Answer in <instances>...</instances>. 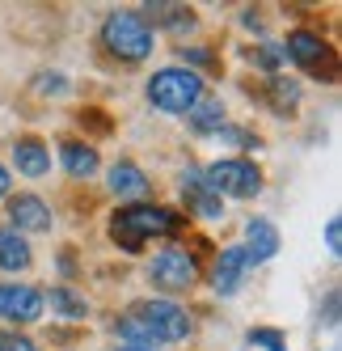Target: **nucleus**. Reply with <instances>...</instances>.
<instances>
[{
  "instance_id": "19",
  "label": "nucleus",
  "mask_w": 342,
  "mask_h": 351,
  "mask_svg": "<svg viewBox=\"0 0 342 351\" xmlns=\"http://www.w3.org/2000/svg\"><path fill=\"white\" fill-rule=\"evenodd\" d=\"M250 343H258V347H266V351H283V347H287V339L275 330V326H254V330H250Z\"/></svg>"
},
{
  "instance_id": "16",
  "label": "nucleus",
  "mask_w": 342,
  "mask_h": 351,
  "mask_svg": "<svg viewBox=\"0 0 342 351\" xmlns=\"http://www.w3.org/2000/svg\"><path fill=\"white\" fill-rule=\"evenodd\" d=\"M0 267L5 271H26L30 267V245L9 229H0Z\"/></svg>"
},
{
  "instance_id": "18",
  "label": "nucleus",
  "mask_w": 342,
  "mask_h": 351,
  "mask_svg": "<svg viewBox=\"0 0 342 351\" xmlns=\"http://www.w3.org/2000/svg\"><path fill=\"white\" fill-rule=\"evenodd\" d=\"M47 300H51V309L64 313V317H85V313H89V305H85V300L72 292V288H51V296H47Z\"/></svg>"
},
{
  "instance_id": "17",
  "label": "nucleus",
  "mask_w": 342,
  "mask_h": 351,
  "mask_svg": "<svg viewBox=\"0 0 342 351\" xmlns=\"http://www.w3.org/2000/svg\"><path fill=\"white\" fill-rule=\"evenodd\" d=\"M190 128L194 132H220L224 128V106L220 102H194L190 106Z\"/></svg>"
},
{
  "instance_id": "4",
  "label": "nucleus",
  "mask_w": 342,
  "mask_h": 351,
  "mask_svg": "<svg viewBox=\"0 0 342 351\" xmlns=\"http://www.w3.org/2000/svg\"><path fill=\"white\" fill-rule=\"evenodd\" d=\"M135 317L144 322V330H148L157 343H178V339L190 335V317H186L182 305H174V300H140Z\"/></svg>"
},
{
  "instance_id": "20",
  "label": "nucleus",
  "mask_w": 342,
  "mask_h": 351,
  "mask_svg": "<svg viewBox=\"0 0 342 351\" xmlns=\"http://www.w3.org/2000/svg\"><path fill=\"white\" fill-rule=\"evenodd\" d=\"M0 351H38V347H34V339H26V335L5 330V335H0Z\"/></svg>"
},
{
  "instance_id": "21",
  "label": "nucleus",
  "mask_w": 342,
  "mask_h": 351,
  "mask_svg": "<svg viewBox=\"0 0 342 351\" xmlns=\"http://www.w3.org/2000/svg\"><path fill=\"white\" fill-rule=\"evenodd\" d=\"M220 136L233 140L237 148H258V136H254V132H246V128H220Z\"/></svg>"
},
{
  "instance_id": "15",
  "label": "nucleus",
  "mask_w": 342,
  "mask_h": 351,
  "mask_svg": "<svg viewBox=\"0 0 342 351\" xmlns=\"http://www.w3.org/2000/svg\"><path fill=\"white\" fill-rule=\"evenodd\" d=\"M110 191H114V195H144V191H148V178L140 173V165L118 161V165L110 169Z\"/></svg>"
},
{
  "instance_id": "8",
  "label": "nucleus",
  "mask_w": 342,
  "mask_h": 351,
  "mask_svg": "<svg viewBox=\"0 0 342 351\" xmlns=\"http://www.w3.org/2000/svg\"><path fill=\"white\" fill-rule=\"evenodd\" d=\"M0 317L9 322H38L42 317V292L30 284H0Z\"/></svg>"
},
{
  "instance_id": "14",
  "label": "nucleus",
  "mask_w": 342,
  "mask_h": 351,
  "mask_svg": "<svg viewBox=\"0 0 342 351\" xmlns=\"http://www.w3.org/2000/svg\"><path fill=\"white\" fill-rule=\"evenodd\" d=\"M60 157H64V169L72 173V178H89V173H97V148H89L81 140H64Z\"/></svg>"
},
{
  "instance_id": "22",
  "label": "nucleus",
  "mask_w": 342,
  "mask_h": 351,
  "mask_svg": "<svg viewBox=\"0 0 342 351\" xmlns=\"http://www.w3.org/2000/svg\"><path fill=\"white\" fill-rule=\"evenodd\" d=\"M279 47H258V64L266 68V72H271V77H275V68H279Z\"/></svg>"
},
{
  "instance_id": "1",
  "label": "nucleus",
  "mask_w": 342,
  "mask_h": 351,
  "mask_svg": "<svg viewBox=\"0 0 342 351\" xmlns=\"http://www.w3.org/2000/svg\"><path fill=\"white\" fill-rule=\"evenodd\" d=\"M182 233V216L169 212V208H157V204H131V208H118L114 220H110V237L135 254L144 250V241L153 237H178Z\"/></svg>"
},
{
  "instance_id": "7",
  "label": "nucleus",
  "mask_w": 342,
  "mask_h": 351,
  "mask_svg": "<svg viewBox=\"0 0 342 351\" xmlns=\"http://www.w3.org/2000/svg\"><path fill=\"white\" fill-rule=\"evenodd\" d=\"M148 275H153V280H157L161 288L178 292V288H190V284H194L199 267H194V258L186 254V250H165V254H157V258H153Z\"/></svg>"
},
{
  "instance_id": "23",
  "label": "nucleus",
  "mask_w": 342,
  "mask_h": 351,
  "mask_svg": "<svg viewBox=\"0 0 342 351\" xmlns=\"http://www.w3.org/2000/svg\"><path fill=\"white\" fill-rule=\"evenodd\" d=\"M338 237H342V224H338V220H330V224H326V245H330V254H338V250H342V241H338Z\"/></svg>"
},
{
  "instance_id": "5",
  "label": "nucleus",
  "mask_w": 342,
  "mask_h": 351,
  "mask_svg": "<svg viewBox=\"0 0 342 351\" xmlns=\"http://www.w3.org/2000/svg\"><path fill=\"white\" fill-rule=\"evenodd\" d=\"M207 173V186L215 195H237V199H254L262 191V173L254 169V161H241V157H224L215 161Z\"/></svg>"
},
{
  "instance_id": "12",
  "label": "nucleus",
  "mask_w": 342,
  "mask_h": 351,
  "mask_svg": "<svg viewBox=\"0 0 342 351\" xmlns=\"http://www.w3.org/2000/svg\"><path fill=\"white\" fill-rule=\"evenodd\" d=\"M13 165H17V173H26V178H42V173L51 169V153H47L42 140L26 136V140L13 144Z\"/></svg>"
},
{
  "instance_id": "10",
  "label": "nucleus",
  "mask_w": 342,
  "mask_h": 351,
  "mask_svg": "<svg viewBox=\"0 0 342 351\" xmlns=\"http://www.w3.org/2000/svg\"><path fill=\"white\" fill-rule=\"evenodd\" d=\"M9 220H13V229L42 233V229H51V208L38 195H17V199H9Z\"/></svg>"
},
{
  "instance_id": "9",
  "label": "nucleus",
  "mask_w": 342,
  "mask_h": 351,
  "mask_svg": "<svg viewBox=\"0 0 342 351\" xmlns=\"http://www.w3.org/2000/svg\"><path fill=\"white\" fill-rule=\"evenodd\" d=\"M182 195H186V204L199 212L203 220H215V216H224V204H220V195L207 186V173L203 169H186L182 173Z\"/></svg>"
},
{
  "instance_id": "13",
  "label": "nucleus",
  "mask_w": 342,
  "mask_h": 351,
  "mask_svg": "<svg viewBox=\"0 0 342 351\" xmlns=\"http://www.w3.org/2000/svg\"><path fill=\"white\" fill-rule=\"evenodd\" d=\"M250 245H246V258L250 263H266V258H275L279 254V229L271 220H250Z\"/></svg>"
},
{
  "instance_id": "24",
  "label": "nucleus",
  "mask_w": 342,
  "mask_h": 351,
  "mask_svg": "<svg viewBox=\"0 0 342 351\" xmlns=\"http://www.w3.org/2000/svg\"><path fill=\"white\" fill-rule=\"evenodd\" d=\"M114 351H161V347L157 343H127L123 339V343H114Z\"/></svg>"
},
{
  "instance_id": "11",
  "label": "nucleus",
  "mask_w": 342,
  "mask_h": 351,
  "mask_svg": "<svg viewBox=\"0 0 342 351\" xmlns=\"http://www.w3.org/2000/svg\"><path fill=\"white\" fill-rule=\"evenodd\" d=\"M246 271H250L246 250H241V245L224 250V254L215 258V271H211V284H215V292H220V296L237 292V288H241V280H246Z\"/></svg>"
},
{
  "instance_id": "2",
  "label": "nucleus",
  "mask_w": 342,
  "mask_h": 351,
  "mask_svg": "<svg viewBox=\"0 0 342 351\" xmlns=\"http://www.w3.org/2000/svg\"><path fill=\"white\" fill-rule=\"evenodd\" d=\"M199 97H203V77L190 68H161L148 81V102L165 114H190Z\"/></svg>"
},
{
  "instance_id": "3",
  "label": "nucleus",
  "mask_w": 342,
  "mask_h": 351,
  "mask_svg": "<svg viewBox=\"0 0 342 351\" xmlns=\"http://www.w3.org/2000/svg\"><path fill=\"white\" fill-rule=\"evenodd\" d=\"M102 43H106L110 56L127 60V64H140V60L153 56V43L157 38H153L148 21H144L140 13H110L106 26H102Z\"/></svg>"
},
{
  "instance_id": "25",
  "label": "nucleus",
  "mask_w": 342,
  "mask_h": 351,
  "mask_svg": "<svg viewBox=\"0 0 342 351\" xmlns=\"http://www.w3.org/2000/svg\"><path fill=\"white\" fill-rule=\"evenodd\" d=\"M9 186H13V173H5V165H0V195H9Z\"/></svg>"
},
{
  "instance_id": "6",
  "label": "nucleus",
  "mask_w": 342,
  "mask_h": 351,
  "mask_svg": "<svg viewBox=\"0 0 342 351\" xmlns=\"http://www.w3.org/2000/svg\"><path fill=\"white\" fill-rule=\"evenodd\" d=\"M283 51L296 60L304 72H313V77H321V81H334V51H330V43L326 38H317L308 30H296V34H287V47Z\"/></svg>"
}]
</instances>
